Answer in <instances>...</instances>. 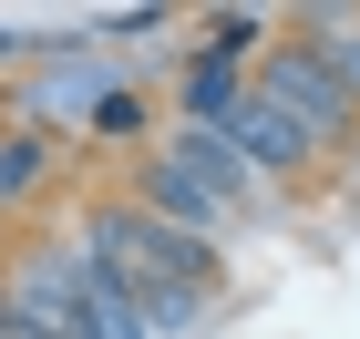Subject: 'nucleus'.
<instances>
[{
  "label": "nucleus",
  "mask_w": 360,
  "mask_h": 339,
  "mask_svg": "<svg viewBox=\"0 0 360 339\" xmlns=\"http://www.w3.org/2000/svg\"><path fill=\"white\" fill-rule=\"evenodd\" d=\"M83 134H93V144H144V93H124V83H113L103 103L83 113Z\"/></svg>",
  "instance_id": "nucleus-9"
},
{
  "label": "nucleus",
  "mask_w": 360,
  "mask_h": 339,
  "mask_svg": "<svg viewBox=\"0 0 360 339\" xmlns=\"http://www.w3.org/2000/svg\"><path fill=\"white\" fill-rule=\"evenodd\" d=\"M41 175H52V134H31V124H21V134L0 144V206H21Z\"/></svg>",
  "instance_id": "nucleus-8"
},
{
  "label": "nucleus",
  "mask_w": 360,
  "mask_h": 339,
  "mask_svg": "<svg viewBox=\"0 0 360 339\" xmlns=\"http://www.w3.org/2000/svg\"><path fill=\"white\" fill-rule=\"evenodd\" d=\"M0 339H11V298H0Z\"/></svg>",
  "instance_id": "nucleus-10"
},
{
  "label": "nucleus",
  "mask_w": 360,
  "mask_h": 339,
  "mask_svg": "<svg viewBox=\"0 0 360 339\" xmlns=\"http://www.w3.org/2000/svg\"><path fill=\"white\" fill-rule=\"evenodd\" d=\"M134 206H144V216H165V226H186V237H217V226H226L217 185H206L175 144H155V154L134 165Z\"/></svg>",
  "instance_id": "nucleus-4"
},
{
  "label": "nucleus",
  "mask_w": 360,
  "mask_h": 339,
  "mask_svg": "<svg viewBox=\"0 0 360 339\" xmlns=\"http://www.w3.org/2000/svg\"><path fill=\"white\" fill-rule=\"evenodd\" d=\"M237 103H248V62L237 52H195L186 62V124H226Z\"/></svg>",
  "instance_id": "nucleus-7"
},
{
  "label": "nucleus",
  "mask_w": 360,
  "mask_h": 339,
  "mask_svg": "<svg viewBox=\"0 0 360 339\" xmlns=\"http://www.w3.org/2000/svg\"><path fill=\"white\" fill-rule=\"evenodd\" d=\"M103 93H113V72H103L93 52H72V62H41V72H31L21 113H31V134H52V124H83Z\"/></svg>",
  "instance_id": "nucleus-5"
},
{
  "label": "nucleus",
  "mask_w": 360,
  "mask_h": 339,
  "mask_svg": "<svg viewBox=\"0 0 360 339\" xmlns=\"http://www.w3.org/2000/svg\"><path fill=\"white\" fill-rule=\"evenodd\" d=\"M288 41H299V52L360 103V11H299V21H288Z\"/></svg>",
  "instance_id": "nucleus-6"
},
{
  "label": "nucleus",
  "mask_w": 360,
  "mask_h": 339,
  "mask_svg": "<svg viewBox=\"0 0 360 339\" xmlns=\"http://www.w3.org/2000/svg\"><path fill=\"white\" fill-rule=\"evenodd\" d=\"M248 93H257V103H278L309 144H319V154H350V144H360V103L299 52V41H268V52L248 62Z\"/></svg>",
  "instance_id": "nucleus-2"
},
{
  "label": "nucleus",
  "mask_w": 360,
  "mask_h": 339,
  "mask_svg": "<svg viewBox=\"0 0 360 339\" xmlns=\"http://www.w3.org/2000/svg\"><path fill=\"white\" fill-rule=\"evenodd\" d=\"M217 134L248 154V175H257V185H299V175H319V165H330V154H319V144H309V134H299V124H288L278 103H257V93L226 113Z\"/></svg>",
  "instance_id": "nucleus-3"
},
{
  "label": "nucleus",
  "mask_w": 360,
  "mask_h": 339,
  "mask_svg": "<svg viewBox=\"0 0 360 339\" xmlns=\"http://www.w3.org/2000/svg\"><path fill=\"white\" fill-rule=\"evenodd\" d=\"M72 247L93 257L103 288H124V298L144 309V329H195L206 298L226 288V247H217V237H186V226L144 216L134 196H124V206H93Z\"/></svg>",
  "instance_id": "nucleus-1"
}]
</instances>
